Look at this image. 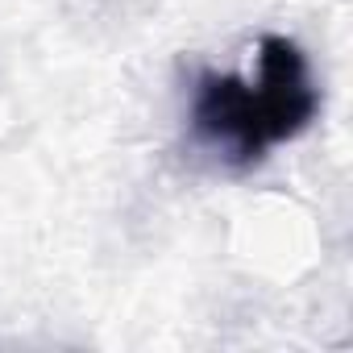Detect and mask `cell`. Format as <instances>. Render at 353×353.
<instances>
[{"instance_id": "cell-1", "label": "cell", "mask_w": 353, "mask_h": 353, "mask_svg": "<svg viewBox=\"0 0 353 353\" xmlns=\"http://www.w3.org/2000/svg\"><path fill=\"white\" fill-rule=\"evenodd\" d=\"M192 133L208 150H216L229 166H254L274 145L262 112L258 88L237 75L200 71L192 92Z\"/></svg>"}, {"instance_id": "cell-2", "label": "cell", "mask_w": 353, "mask_h": 353, "mask_svg": "<svg viewBox=\"0 0 353 353\" xmlns=\"http://www.w3.org/2000/svg\"><path fill=\"white\" fill-rule=\"evenodd\" d=\"M258 96H262V112L274 145L299 137L316 121L320 92L299 42L283 34H266L258 42Z\"/></svg>"}]
</instances>
